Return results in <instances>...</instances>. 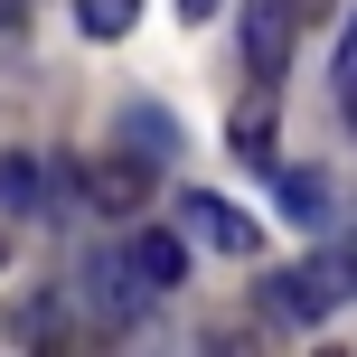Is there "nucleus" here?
Instances as JSON below:
<instances>
[{"label": "nucleus", "mask_w": 357, "mask_h": 357, "mask_svg": "<svg viewBox=\"0 0 357 357\" xmlns=\"http://www.w3.org/2000/svg\"><path fill=\"white\" fill-rule=\"evenodd\" d=\"M75 188H85L104 216H142V207H151V160L123 151V160H104V169H75Z\"/></svg>", "instance_id": "obj_3"}, {"label": "nucleus", "mask_w": 357, "mask_h": 357, "mask_svg": "<svg viewBox=\"0 0 357 357\" xmlns=\"http://www.w3.org/2000/svg\"><path fill=\"white\" fill-rule=\"evenodd\" d=\"M226 142H235V160H254V169L273 160V94H264V85L235 104V132H226Z\"/></svg>", "instance_id": "obj_6"}, {"label": "nucleus", "mask_w": 357, "mask_h": 357, "mask_svg": "<svg viewBox=\"0 0 357 357\" xmlns=\"http://www.w3.org/2000/svg\"><path fill=\"white\" fill-rule=\"evenodd\" d=\"M38 188H47V169H38L29 151H10V160H0V207H38Z\"/></svg>", "instance_id": "obj_11"}, {"label": "nucleus", "mask_w": 357, "mask_h": 357, "mask_svg": "<svg viewBox=\"0 0 357 357\" xmlns=\"http://www.w3.org/2000/svg\"><path fill=\"white\" fill-rule=\"evenodd\" d=\"M282 207L301 216V226H320V216H329V178L320 169H282Z\"/></svg>", "instance_id": "obj_9"}, {"label": "nucleus", "mask_w": 357, "mask_h": 357, "mask_svg": "<svg viewBox=\"0 0 357 357\" xmlns=\"http://www.w3.org/2000/svg\"><path fill=\"white\" fill-rule=\"evenodd\" d=\"M0 273H10V235H0Z\"/></svg>", "instance_id": "obj_15"}, {"label": "nucleus", "mask_w": 357, "mask_h": 357, "mask_svg": "<svg viewBox=\"0 0 357 357\" xmlns=\"http://www.w3.org/2000/svg\"><path fill=\"white\" fill-rule=\"evenodd\" d=\"M216 10H226V0H178V19H216Z\"/></svg>", "instance_id": "obj_14"}, {"label": "nucleus", "mask_w": 357, "mask_h": 357, "mask_svg": "<svg viewBox=\"0 0 357 357\" xmlns=\"http://www.w3.org/2000/svg\"><path fill=\"white\" fill-rule=\"evenodd\" d=\"M132 19H142V0H75V29L85 38H123Z\"/></svg>", "instance_id": "obj_10"}, {"label": "nucleus", "mask_w": 357, "mask_h": 357, "mask_svg": "<svg viewBox=\"0 0 357 357\" xmlns=\"http://www.w3.org/2000/svg\"><path fill=\"white\" fill-rule=\"evenodd\" d=\"M178 226L197 235L207 254H254L264 235H254V216L235 207V197H216V188H197V197H178Z\"/></svg>", "instance_id": "obj_2"}, {"label": "nucleus", "mask_w": 357, "mask_h": 357, "mask_svg": "<svg viewBox=\"0 0 357 357\" xmlns=\"http://www.w3.org/2000/svg\"><path fill=\"white\" fill-rule=\"evenodd\" d=\"M123 264H132V282H142V291H178V273H188V245H178L169 226H142Z\"/></svg>", "instance_id": "obj_5"}, {"label": "nucleus", "mask_w": 357, "mask_h": 357, "mask_svg": "<svg viewBox=\"0 0 357 357\" xmlns=\"http://www.w3.org/2000/svg\"><path fill=\"white\" fill-rule=\"evenodd\" d=\"M291 38H301L291 0H254V10H245V66L254 75H282L291 66Z\"/></svg>", "instance_id": "obj_4"}, {"label": "nucleus", "mask_w": 357, "mask_h": 357, "mask_svg": "<svg viewBox=\"0 0 357 357\" xmlns=\"http://www.w3.org/2000/svg\"><path fill=\"white\" fill-rule=\"evenodd\" d=\"M329 10H339V0H291V19H301V29H310V19H329Z\"/></svg>", "instance_id": "obj_13"}, {"label": "nucleus", "mask_w": 357, "mask_h": 357, "mask_svg": "<svg viewBox=\"0 0 357 357\" xmlns=\"http://www.w3.org/2000/svg\"><path fill=\"white\" fill-rule=\"evenodd\" d=\"M264 301H273V320H291V329H310V320H329L339 301H357V235H348V245H320L310 264H291Z\"/></svg>", "instance_id": "obj_1"}, {"label": "nucleus", "mask_w": 357, "mask_h": 357, "mask_svg": "<svg viewBox=\"0 0 357 357\" xmlns=\"http://www.w3.org/2000/svg\"><path fill=\"white\" fill-rule=\"evenodd\" d=\"M339 113H348V132H357V66L339 75Z\"/></svg>", "instance_id": "obj_12"}, {"label": "nucleus", "mask_w": 357, "mask_h": 357, "mask_svg": "<svg viewBox=\"0 0 357 357\" xmlns=\"http://www.w3.org/2000/svg\"><path fill=\"white\" fill-rule=\"evenodd\" d=\"M123 132H132V151H142V160H151V169H160V160H169V151H178V123H169V113H160V104H132V113H123Z\"/></svg>", "instance_id": "obj_7"}, {"label": "nucleus", "mask_w": 357, "mask_h": 357, "mask_svg": "<svg viewBox=\"0 0 357 357\" xmlns=\"http://www.w3.org/2000/svg\"><path fill=\"white\" fill-rule=\"evenodd\" d=\"M85 282H94V310H104V320H123V310H132V291H142V282H132V264H123V254H104V264H94Z\"/></svg>", "instance_id": "obj_8"}]
</instances>
